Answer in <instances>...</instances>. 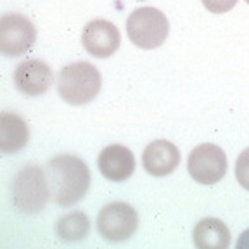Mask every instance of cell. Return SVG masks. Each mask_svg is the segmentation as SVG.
<instances>
[{
	"label": "cell",
	"mask_w": 249,
	"mask_h": 249,
	"mask_svg": "<svg viewBox=\"0 0 249 249\" xmlns=\"http://www.w3.org/2000/svg\"><path fill=\"white\" fill-rule=\"evenodd\" d=\"M51 194L59 206H73L85 197L90 187L87 163L74 154H57L47 163Z\"/></svg>",
	"instance_id": "1"
},
{
	"label": "cell",
	"mask_w": 249,
	"mask_h": 249,
	"mask_svg": "<svg viewBox=\"0 0 249 249\" xmlns=\"http://www.w3.org/2000/svg\"><path fill=\"white\" fill-rule=\"evenodd\" d=\"M52 197L47 173L38 164H26L21 168L11 183V202L24 214L43 211Z\"/></svg>",
	"instance_id": "2"
},
{
	"label": "cell",
	"mask_w": 249,
	"mask_h": 249,
	"mask_svg": "<svg viewBox=\"0 0 249 249\" xmlns=\"http://www.w3.org/2000/svg\"><path fill=\"white\" fill-rule=\"evenodd\" d=\"M101 73L90 62H73L59 71L57 92L62 101L71 106H83L92 102L101 92Z\"/></svg>",
	"instance_id": "3"
},
{
	"label": "cell",
	"mask_w": 249,
	"mask_h": 249,
	"mask_svg": "<svg viewBox=\"0 0 249 249\" xmlns=\"http://www.w3.org/2000/svg\"><path fill=\"white\" fill-rule=\"evenodd\" d=\"M170 33V21L154 7L135 9L126 19V35L130 42L144 51L161 47Z\"/></svg>",
	"instance_id": "4"
},
{
	"label": "cell",
	"mask_w": 249,
	"mask_h": 249,
	"mask_svg": "<svg viewBox=\"0 0 249 249\" xmlns=\"http://www.w3.org/2000/svg\"><path fill=\"white\" fill-rule=\"evenodd\" d=\"M139 229V214L126 202L106 204L97 214V232L107 242H124Z\"/></svg>",
	"instance_id": "5"
},
{
	"label": "cell",
	"mask_w": 249,
	"mask_h": 249,
	"mask_svg": "<svg viewBox=\"0 0 249 249\" xmlns=\"http://www.w3.org/2000/svg\"><path fill=\"white\" fill-rule=\"evenodd\" d=\"M227 156L216 144H201L194 147L187 160L189 175L202 185H214L227 173Z\"/></svg>",
	"instance_id": "6"
},
{
	"label": "cell",
	"mask_w": 249,
	"mask_h": 249,
	"mask_svg": "<svg viewBox=\"0 0 249 249\" xmlns=\"http://www.w3.org/2000/svg\"><path fill=\"white\" fill-rule=\"evenodd\" d=\"M36 40L35 24L23 14H4L0 18V52L5 57H18L30 51Z\"/></svg>",
	"instance_id": "7"
},
{
	"label": "cell",
	"mask_w": 249,
	"mask_h": 249,
	"mask_svg": "<svg viewBox=\"0 0 249 249\" xmlns=\"http://www.w3.org/2000/svg\"><path fill=\"white\" fill-rule=\"evenodd\" d=\"M16 89L26 97H40L54 83V74L45 61L28 59L18 64L12 74Z\"/></svg>",
	"instance_id": "8"
},
{
	"label": "cell",
	"mask_w": 249,
	"mask_h": 249,
	"mask_svg": "<svg viewBox=\"0 0 249 249\" xmlns=\"http://www.w3.org/2000/svg\"><path fill=\"white\" fill-rule=\"evenodd\" d=\"M83 49L92 57L106 59L111 57L120 49L121 35L120 30L111 21L93 19L82 31Z\"/></svg>",
	"instance_id": "9"
},
{
	"label": "cell",
	"mask_w": 249,
	"mask_h": 249,
	"mask_svg": "<svg viewBox=\"0 0 249 249\" xmlns=\"http://www.w3.org/2000/svg\"><path fill=\"white\" fill-rule=\"evenodd\" d=\"M97 166L104 178L111 182H124L135 171V158L128 147L113 144L101 151L97 158Z\"/></svg>",
	"instance_id": "10"
},
{
	"label": "cell",
	"mask_w": 249,
	"mask_h": 249,
	"mask_svg": "<svg viewBox=\"0 0 249 249\" xmlns=\"http://www.w3.org/2000/svg\"><path fill=\"white\" fill-rule=\"evenodd\" d=\"M142 164L144 170L152 177L171 175L180 164V151L168 140H154L144 149Z\"/></svg>",
	"instance_id": "11"
},
{
	"label": "cell",
	"mask_w": 249,
	"mask_h": 249,
	"mask_svg": "<svg viewBox=\"0 0 249 249\" xmlns=\"http://www.w3.org/2000/svg\"><path fill=\"white\" fill-rule=\"evenodd\" d=\"M30 140L26 121L16 113L4 111L0 114V151L4 154L19 152Z\"/></svg>",
	"instance_id": "12"
},
{
	"label": "cell",
	"mask_w": 249,
	"mask_h": 249,
	"mask_svg": "<svg viewBox=\"0 0 249 249\" xmlns=\"http://www.w3.org/2000/svg\"><path fill=\"white\" fill-rule=\"evenodd\" d=\"M192 241L199 249H227L230 246V232L218 218H204L194 227Z\"/></svg>",
	"instance_id": "13"
},
{
	"label": "cell",
	"mask_w": 249,
	"mask_h": 249,
	"mask_svg": "<svg viewBox=\"0 0 249 249\" xmlns=\"http://www.w3.org/2000/svg\"><path fill=\"white\" fill-rule=\"evenodd\" d=\"M90 230V220L83 211H73L70 214H64L59 218L55 232L64 242H78L89 235Z\"/></svg>",
	"instance_id": "14"
},
{
	"label": "cell",
	"mask_w": 249,
	"mask_h": 249,
	"mask_svg": "<svg viewBox=\"0 0 249 249\" xmlns=\"http://www.w3.org/2000/svg\"><path fill=\"white\" fill-rule=\"evenodd\" d=\"M235 178L241 183V187L249 191V147L244 149L235 161Z\"/></svg>",
	"instance_id": "15"
},
{
	"label": "cell",
	"mask_w": 249,
	"mask_h": 249,
	"mask_svg": "<svg viewBox=\"0 0 249 249\" xmlns=\"http://www.w3.org/2000/svg\"><path fill=\"white\" fill-rule=\"evenodd\" d=\"M239 0H202V5L211 12V14H225L235 7Z\"/></svg>",
	"instance_id": "16"
},
{
	"label": "cell",
	"mask_w": 249,
	"mask_h": 249,
	"mask_svg": "<svg viewBox=\"0 0 249 249\" xmlns=\"http://www.w3.org/2000/svg\"><path fill=\"white\" fill-rule=\"evenodd\" d=\"M246 4H248V5H249V0H246Z\"/></svg>",
	"instance_id": "17"
}]
</instances>
